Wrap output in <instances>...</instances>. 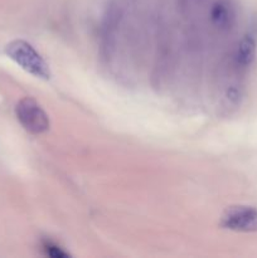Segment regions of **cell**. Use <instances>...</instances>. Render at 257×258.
<instances>
[{
  "label": "cell",
  "instance_id": "cell-5",
  "mask_svg": "<svg viewBox=\"0 0 257 258\" xmlns=\"http://www.w3.org/2000/svg\"><path fill=\"white\" fill-rule=\"evenodd\" d=\"M236 13L231 3L226 0H218L211 10V19L219 29H228L234 23Z\"/></svg>",
  "mask_w": 257,
  "mask_h": 258
},
{
  "label": "cell",
  "instance_id": "cell-2",
  "mask_svg": "<svg viewBox=\"0 0 257 258\" xmlns=\"http://www.w3.org/2000/svg\"><path fill=\"white\" fill-rule=\"evenodd\" d=\"M15 113L19 122L28 133L39 135L49 128V117L34 98H22L15 107Z\"/></svg>",
  "mask_w": 257,
  "mask_h": 258
},
{
  "label": "cell",
  "instance_id": "cell-4",
  "mask_svg": "<svg viewBox=\"0 0 257 258\" xmlns=\"http://www.w3.org/2000/svg\"><path fill=\"white\" fill-rule=\"evenodd\" d=\"M256 49H257V42L256 37L252 33L244 35L238 43L237 47L236 54H234V59H236V64L241 68H246L252 64L254 57H256Z\"/></svg>",
  "mask_w": 257,
  "mask_h": 258
},
{
  "label": "cell",
  "instance_id": "cell-6",
  "mask_svg": "<svg viewBox=\"0 0 257 258\" xmlns=\"http://www.w3.org/2000/svg\"><path fill=\"white\" fill-rule=\"evenodd\" d=\"M44 251L45 253L48 254V256L53 257V258H65V257H68V253H66V252H63V249L60 248V247L55 246V244L50 243V242H47V243L44 244Z\"/></svg>",
  "mask_w": 257,
  "mask_h": 258
},
{
  "label": "cell",
  "instance_id": "cell-1",
  "mask_svg": "<svg viewBox=\"0 0 257 258\" xmlns=\"http://www.w3.org/2000/svg\"><path fill=\"white\" fill-rule=\"evenodd\" d=\"M5 53L10 59L30 75L43 80H49L50 70L42 55L25 40H13L5 47Z\"/></svg>",
  "mask_w": 257,
  "mask_h": 258
},
{
  "label": "cell",
  "instance_id": "cell-3",
  "mask_svg": "<svg viewBox=\"0 0 257 258\" xmlns=\"http://www.w3.org/2000/svg\"><path fill=\"white\" fill-rule=\"evenodd\" d=\"M221 226L234 232H256L257 209L246 206L232 207L222 217Z\"/></svg>",
  "mask_w": 257,
  "mask_h": 258
}]
</instances>
